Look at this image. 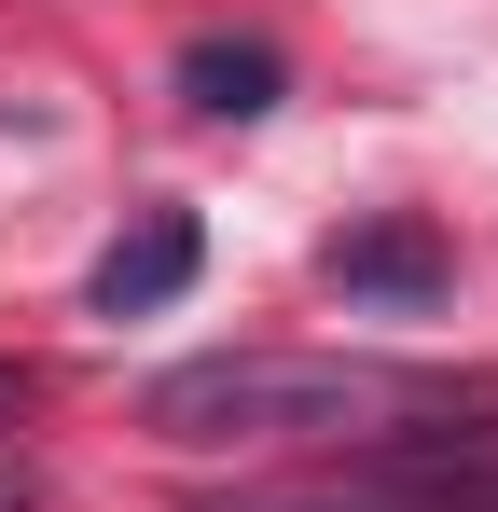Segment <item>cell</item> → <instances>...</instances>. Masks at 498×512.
I'll return each mask as SVG.
<instances>
[{
  "mask_svg": "<svg viewBox=\"0 0 498 512\" xmlns=\"http://www.w3.org/2000/svg\"><path fill=\"white\" fill-rule=\"evenodd\" d=\"M277 84H291V56H277V42H236V28L180 42V97H194L208 125H249V111H277Z\"/></svg>",
  "mask_w": 498,
  "mask_h": 512,
  "instance_id": "4",
  "label": "cell"
},
{
  "mask_svg": "<svg viewBox=\"0 0 498 512\" xmlns=\"http://www.w3.org/2000/svg\"><path fill=\"white\" fill-rule=\"evenodd\" d=\"M194 263H208L194 208H139V222H125V236L97 250L83 305H97V319H153V305H180V291H194Z\"/></svg>",
  "mask_w": 498,
  "mask_h": 512,
  "instance_id": "2",
  "label": "cell"
},
{
  "mask_svg": "<svg viewBox=\"0 0 498 512\" xmlns=\"http://www.w3.org/2000/svg\"><path fill=\"white\" fill-rule=\"evenodd\" d=\"M319 277L346 291V305H443V277H457V263H443L429 222H374V236H332Z\"/></svg>",
  "mask_w": 498,
  "mask_h": 512,
  "instance_id": "3",
  "label": "cell"
},
{
  "mask_svg": "<svg viewBox=\"0 0 498 512\" xmlns=\"http://www.w3.org/2000/svg\"><path fill=\"white\" fill-rule=\"evenodd\" d=\"M166 443H415V429L498 416L485 374H415V360H319V346H208L139 388Z\"/></svg>",
  "mask_w": 498,
  "mask_h": 512,
  "instance_id": "1",
  "label": "cell"
}]
</instances>
